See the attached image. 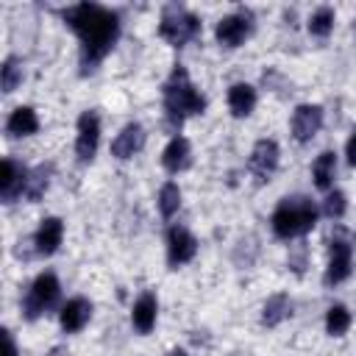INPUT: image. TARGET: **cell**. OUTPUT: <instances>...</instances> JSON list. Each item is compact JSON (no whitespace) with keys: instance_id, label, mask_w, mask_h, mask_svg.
I'll return each instance as SVG.
<instances>
[{"instance_id":"obj_1","label":"cell","mask_w":356,"mask_h":356,"mask_svg":"<svg viewBox=\"0 0 356 356\" xmlns=\"http://www.w3.org/2000/svg\"><path fill=\"white\" fill-rule=\"evenodd\" d=\"M67 25L81 39V72H95V67L108 56L120 36V17L97 3H78L61 11Z\"/></svg>"},{"instance_id":"obj_2","label":"cell","mask_w":356,"mask_h":356,"mask_svg":"<svg viewBox=\"0 0 356 356\" xmlns=\"http://www.w3.org/2000/svg\"><path fill=\"white\" fill-rule=\"evenodd\" d=\"M206 108V97L195 89V83L189 81V72L175 64L167 83H164V114H167V125L170 128H181V122L186 117H195Z\"/></svg>"},{"instance_id":"obj_3","label":"cell","mask_w":356,"mask_h":356,"mask_svg":"<svg viewBox=\"0 0 356 356\" xmlns=\"http://www.w3.org/2000/svg\"><path fill=\"white\" fill-rule=\"evenodd\" d=\"M270 225H273V234L278 239H295V236H303L309 234L314 225H317V206L312 203V197L306 195H292V197H284L273 217H270Z\"/></svg>"},{"instance_id":"obj_4","label":"cell","mask_w":356,"mask_h":356,"mask_svg":"<svg viewBox=\"0 0 356 356\" xmlns=\"http://www.w3.org/2000/svg\"><path fill=\"white\" fill-rule=\"evenodd\" d=\"M197 33H200V19L192 11H186L184 6H175V3L164 8L161 22H159V36L161 39H167L172 47H184Z\"/></svg>"},{"instance_id":"obj_5","label":"cell","mask_w":356,"mask_h":356,"mask_svg":"<svg viewBox=\"0 0 356 356\" xmlns=\"http://www.w3.org/2000/svg\"><path fill=\"white\" fill-rule=\"evenodd\" d=\"M58 278L53 275V273H42V275H36V281L31 284V289H28V295H25V300H22V314H25V320H36V317H42L47 309H53L56 306V300H58Z\"/></svg>"},{"instance_id":"obj_6","label":"cell","mask_w":356,"mask_h":356,"mask_svg":"<svg viewBox=\"0 0 356 356\" xmlns=\"http://www.w3.org/2000/svg\"><path fill=\"white\" fill-rule=\"evenodd\" d=\"M328 267L323 273V284L325 286H337L342 284L348 275H350V261H353V245L339 234V236H331L328 242Z\"/></svg>"},{"instance_id":"obj_7","label":"cell","mask_w":356,"mask_h":356,"mask_svg":"<svg viewBox=\"0 0 356 356\" xmlns=\"http://www.w3.org/2000/svg\"><path fill=\"white\" fill-rule=\"evenodd\" d=\"M250 28H253V17L250 11H234L228 17H222L214 28V36L222 47H239L248 36H250Z\"/></svg>"},{"instance_id":"obj_8","label":"cell","mask_w":356,"mask_h":356,"mask_svg":"<svg viewBox=\"0 0 356 356\" xmlns=\"http://www.w3.org/2000/svg\"><path fill=\"white\" fill-rule=\"evenodd\" d=\"M195 253H197V239L184 225H170V231H167V264L181 267V264L192 261Z\"/></svg>"},{"instance_id":"obj_9","label":"cell","mask_w":356,"mask_h":356,"mask_svg":"<svg viewBox=\"0 0 356 356\" xmlns=\"http://www.w3.org/2000/svg\"><path fill=\"white\" fill-rule=\"evenodd\" d=\"M100 142V117L97 111H83L78 117V139H75V153L81 161H92L97 153Z\"/></svg>"},{"instance_id":"obj_10","label":"cell","mask_w":356,"mask_h":356,"mask_svg":"<svg viewBox=\"0 0 356 356\" xmlns=\"http://www.w3.org/2000/svg\"><path fill=\"white\" fill-rule=\"evenodd\" d=\"M248 167H250V172L256 175L259 184L270 181V175H273L275 167H278V145H275L273 139H259V142L253 145V153H250Z\"/></svg>"},{"instance_id":"obj_11","label":"cell","mask_w":356,"mask_h":356,"mask_svg":"<svg viewBox=\"0 0 356 356\" xmlns=\"http://www.w3.org/2000/svg\"><path fill=\"white\" fill-rule=\"evenodd\" d=\"M28 186V170L17 164L14 159H3V175H0V197L6 203H14L19 195H25Z\"/></svg>"},{"instance_id":"obj_12","label":"cell","mask_w":356,"mask_h":356,"mask_svg":"<svg viewBox=\"0 0 356 356\" xmlns=\"http://www.w3.org/2000/svg\"><path fill=\"white\" fill-rule=\"evenodd\" d=\"M320 128H323V108L320 106L303 103V106L295 108V114H292V136L298 142H309Z\"/></svg>"},{"instance_id":"obj_13","label":"cell","mask_w":356,"mask_h":356,"mask_svg":"<svg viewBox=\"0 0 356 356\" xmlns=\"http://www.w3.org/2000/svg\"><path fill=\"white\" fill-rule=\"evenodd\" d=\"M61 236H64V222L58 217H47L42 220V225L36 228L33 234V245H36V253L39 256H50L58 250L61 245Z\"/></svg>"},{"instance_id":"obj_14","label":"cell","mask_w":356,"mask_h":356,"mask_svg":"<svg viewBox=\"0 0 356 356\" xmlns=\"http://www.w3.org/2000/svg\"><path fill=\"white\" fill-rule=\"evenodd\" d=\"M89 317H92V303H89L86 298H72V300H67V303L61 306V314H58L61 328H64L67 334H78V331L89 323Z\"/></svg>"},{"instance_id":"obj_15","label":"cell","mask_w":356,"mask_h":356,"mask_svg":"<svg viewBox=\"0 0 356 356\" xmlns=\"http://www.w3.org/2000/svg\"><path fill=\"white\" fill-rule=\"evenodd\" d=\"M142 145H145V128H142L139 122H128V125L117 134V139L111 142V156H117V159H131L134 153L142 150Z\"/></svg>"},{"instance_id":"obj_16","label":"cell","mask_w":356,"mask_h":356,"mask_svg":"<svg viewBox=\"0 0 356 356\" xmlns=\"http://www.w3.org/2000/svg\"><path fill=\"white\" fill-rule=\"evenodd\" d=\"M189 164H192V147H189V142L184 136H172L167 142L164 153H161V167L175 175V172H184Z\"/></svg>"},{"instance_id":"obj_17","label":"cell","mask_w":356,"mask_h":356,"mask_svg":"<svg viewBox=\"0 0 356 356\" xmlns=\"http://www.w3.org/2000/svg\"><path fill=\"white\" fill-rule=\"evenodd\" d=\"M156 312H159V300L153 292H145L139 295V300L134 303V312H131V323L139 334H150L153 325H156Z\"/></svg>"},{"instance_id":"obj_18","label":"cell","mask_w":356,"mask_h":356,"mask_svg":"<svg viewBox=\"0 0 356 356\" xmlns=\"http://www.w3.org/2000/svg\"><path fill=\"white\" fill-rule=\"evenodd\" d=\"M39 131V117L31 106H19L11 111V117L6 120V134L8 136H28Z\"/></svg>"},{"instance_id":"obj_19","label":"cell","mask_w":356,"mask_h":356,"mask_svg":"<svg viewBox=\"0 0 356 356\" xmlns=\"http://www.w3.org/2000/svg\"><path fill=\"white\" fill-rule=\"evenodd\" d=\"M289 314H292V300H289V295L275 292V295H270V298L264 300V306H261V325L273 328V325L284 323Z\"/></svg>"},{"instance_id":"obj_20","label":"cell","mask_w":356,"mask_h":356,"mask_svg":"<svg viewBox=\"0 0 356 356\" xmlns=\"http://www.w3.org/2000/svg\"><path fill=\"white\" fill-rule=\"evenodd\" d=\"M228 108L234 117H248L256 108V89L250 83H234L228 89Z\"/></svg>"},{"instance_id":"obj_21","label":"cell","mask_w":356,"mask_h":356,"mask_svg":"<svg viewBox=\"0 0 356 356\" xmlns=\"http://www.w3.org/2000/svg\"><path fill=\"white\" fill-rule=\"evenodd\" d=\"M334 172H337V153L334 150H323L314 164H312V175H314V186L317 189H331L334 184Z\"/></svg>"},{"instance_id":"obj_22","label":"cell","mask_w":356,"mask_h":356,"mask_svg":"<svg viewBox=\"0 0 356 356\" xmlns=\"http://www.w3.org/2000/svg\"><path fill=\"white\" fill-rule=\"evenodd\" d=\"M50 172H53V167L50 164H39L36 170H31L28 172V186H25V197L33 203V200H39L42 195H44V189H47V184H50Z\"/></svg>"},{"instance_id":"obj_23","label":"cell","mask_w":356,"mask_h":356,"mask_svg":"<svg viewBox=\"0 0 356 356\" xmlns=\"http://www.w3.org/2000/svg\"><path fill=\"white\" fill-rule=\"evenodd\" d=\"M348 328H350V312L342 303L328 306V312H325V331L331 337H342Z\"/></svg>"},{"instance_id":"obj_24","label":"cell","mask_w":356,"mask_h":356,"mask_svg":"<svg viewBox=\"0 0 356 356\" xmlns=\"http://www.w3.org/2000/svg\"><path fill=\"white\" fill-rule=\"evenodd\" d=\"M178 206H181V189H178L175 181H167V184L159 189V211H161V217L170 220V217L178 211Z\"/></svg>"},{"instance_id":"obj_25","label":"cell","mask_w":356,"mask_h":356,"mask_svg":"<svg viewBox=\"0 0 356 356\" xmlns=\"http://www.w3.org/2000/svg\"><path fill=\"white\" fill-rule=\"evenodd\" d=\"M331 31H334V8L323 6V8H317V11L309 17V33L325 39Z\"/></svg>"},{"instance_id":"obj_26","label":"cell","mask_w":356,"mask_h":356,"mask_svg":"<svg viewBox=\"0 0 356 356\" xmlns=\"http://www.w3.org/2000/svg\"><path fill=\"white\" fill-rule=\"evenodd\" d=\"M19 81H22V64H19L14 56H8V58L3 61V67H0V83H3V92H14Z\"/></svg>"},{"instance_id":"obj_27","label":"cell","mask_w":356,"mask_h":356,"mask_svg":"<svg viewBox=\"0 0 356 356\" xmlns=\"http://www.w3.org/2000/svg\"><path fill=\"white\" fill-rule=\"evenodd\" d=\"M345 209H348V197H345V192L334 189V192H328V195H325V203H323V211H325V217H331V220H339V217L345 214Z\"/></svg>"},{"instance_id":"obj_28","label":"cell","mask_w":356,"mask_h":356,"mask_svg":"<svg viewBox=\"0 0 356 356\" xmlns=\"http://www.w3.org/2000/svg\"><path fill=\"white\" fill-rule=\"evenodd\" d=\"M306 256H309V250H306V245L300 242L298 248H295V253H289V264H292V270L300 275L303 273V267H306Z\"/></svg>"},{"instance_id":"obj_29","label":"cell","mask_w":356,"mask_h":356,"mask_svg":"<svg viewBox=\"0 0 356 356\" xmlns=\"http://www.w3.org/2000/svg\"><path fill=\"white\" fill-rule=\"evenodd\" d=\"M345 156H348V164L356 167V131H353V136H350L348 145H345Z\"/></svg>"},{"instance_id":"obj_30","label":"cell","mask_w":356,"mask_h":356,"mask_svg":"<svg viewBox=\"0 0 356 356\" xmlns=\"http://www.w3.org/2000/svg\"><path fill=\"white\" fill-rule=\"evenodd\" d=\"M3 342H6V356H17V345H14V337L8 331H3Z\"/></svg>"},{"instance_id":"obj_31","label":"cell","mask_w":356,"mask_h":356,"mask_svg":"<svg viewBox=\"0 0 356 356\" xmlns=\"http://www.w3.org/2000/svg\"><path fill=\"white\" fill-rule=\"evenodd\" d=\"M47 356H70V350L64 348V345H56V348H50V353Z\"/></svg>"},{"instance_id":"obj_32","label":"cell","mask_w":356,"mask_h":356,"mask_svg":"<svg viewBox=\"0 0 356 356\" xmlns=\"http://www.w3.org/2000/svg\"><path fill=\"white\" fill-rule=\"evenodd\" d=\"M167 356H186V350H178V348H175V350H170Z\"/></svg>"}]
</instances>
